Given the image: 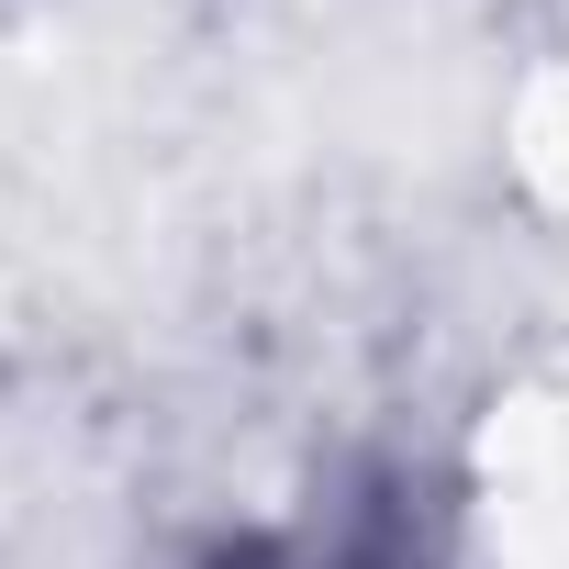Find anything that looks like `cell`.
Masks as SVG:
<instances>
[{
    "mask_svg": "<svg viewBox=\"0 0 569 569\" xmlns=\"http://www.w3.org/2000/svg\"><path fill=\"white\" fill-rule=\"evenodd\" d=\"M223 569H391L369 547H325V536H268V547H234Z\"/></svg>",
    "mask_w": 569,
    "mask_h": 569,
    "instance_id": "6da1fadb",
    "label": "cell"
}]
</instances>
